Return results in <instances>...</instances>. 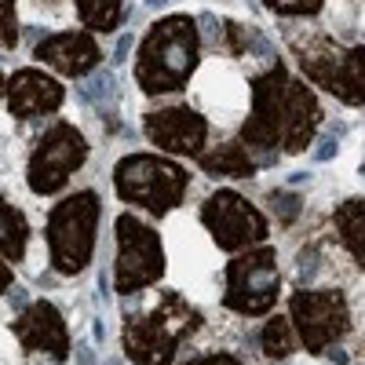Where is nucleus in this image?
<instances>
[{
    "mask_svg": "<svg viewBox=\"0 0 365 365\" xmlns=\"http://www.w3.org/2000/svg\"><path fill=\"white\" fill-rule=\"evenodd\" d=\"M322 120V106L307 84H299L282 63L252 81V113L241 125V143L259 150L256 165L270 168L278 150L299 154Z\"/></svg>",
    "mask_w": 365,
    "mask_h": 365,
    "instance_id": "f257e3e1",
    "label": "nucleus"
},
{
    "mask_svg": "<svg viewBox=\"0 0 365 365\" xmlns=\"http://www.w3.org/2000/svg\"><path fill=\"white\" fill-rule=\"evenodd\" d=\"M201 58V37L190 15H168L146 29L135 58V84L146 96H168L190 84Z\"/></svg>",
    "mask_w": 365,
    "mask_h": 365,
    "instance_id": "f03ea898",
    "label": "nucleus"
},
{
    "mask_svg": "<svg viewBox=\"0 0 365 365\" xmlns=\"http://www.w3.org/2000/svg\"><path fill=\"white\" fill-rule=\"evenodd\" d=\"M187 187H190V172L175 161H168V158H158V154H128L113 168L117 197L146 208L150 216H158V220L168 208L182 205Z\"/></svg>",
    "mask_w": 365,
    "mask_h": 365,
    "instance_id": "7ed1b4c3",
    "label": "nucleus"
},
{
    "mask_svg": "<svg viewBox=\"0 0 365 365\" xmlns=\"http://www.w3.org/2000/svg\"><path fill=\"white\" fill-rule=\"evenodd\" d=\"M99 212L103 201L96 190H77L70 197H63L51 216H48V249H51V267L58 274H81L91 263L96 252V234H99Z\"/></svg>",
    "mask_w": 365,
    "mask_h": 365,
    "instance_id": "20e7f679",
    "label": "nucleus"
},
{
    "mask_svg": "<svg viewBox=\"0 0 365 365\" xmlns=\"http://www.w3.org/2000/svg\"><path fill=\"white\" fill-rule=\"evenodd\" d=\"M299 70L329 96L347 106H365V44H336L329 37H311L296 48Z\"/></svg>",
    "mask_w": 365,
    "mask_h": 365,
    "instance_id": "39448f33",
    "label": "nucleus"
},
{
    "mask_svg": "<svg viewBox=\"0 0 365 365\" xmlns=\"http://www.w3.org/2000/svg\"><path fill=\"white\" fill-rule=\"evenodd\" d=\"M117 259H113V285L120 296H132L146 285H154L165 274V249L158 230H150L139 216L125 212L113 223Z\"/></svg>",
    "mask_w": 365,
    "mask_h": 365,
    "instance_id": "423d86ee",
    "label": "nucleus"
},
{
    "mask_svg": "<svg viewBox=\"0 0 365 365\" xmlns=\"http://www.w3.org/2000/svg\"><path fill=\"white\" fill-rule=\"evenodd\" d=\"M289 314L311 354H325L329 347H336V340H344V332L351 329L347 299L332 289H296L289 299Z\"/></svg>",
    "mask_w": 365,
    "mask_h": 365,
    "instance_id": "0eeeda50",
    "label": "nucleus"
},
{
    "mask_svg": "<svg viewBox=\"0 0 365 365\" xmlns=\"http://www.w3.org/2000/svg\"><path fill=\"white\" fill-rule=\"evenodd\" d=\"M84 161H88V139L73 125H66V120L63 125H51L41 135V143L34 146V154H29V168H26L29 190L58 194Z\"/></svg>",
    "mask_w": 365,
    "mask_h": 365,
    "instance_id": "6e6552de",
    "label": "nucleus"
},
{
    "mask_svg": "<svg viewBox=\"0 0 365 365\" xmlns=\"http://www.w3.org/2000/svg\"><path fill=\"white\" fill-rule=\"evenodd\" d=\"M278 299V256L274 249H245L237 252L227 270L223 303L237 314H267Z\"/></svg>",
    "mask_w": 365,
    "mask_h": 365,
    "instance_id": "1a4fd4ad",
    "label": "nucleus"
},
{
    "mask_svg": "<svg viewBox=\"0 0 365 365\" xmlns=\"http://www.w3.org/2000/svg\"><path fill=\"white\" fill-rule=\"evenodd\" d=\"M201 223L208 227L212 241L223 252H245L267 241V220L263 212L245 201L237 190H216L201 205Z\"/></svg>",
    "mask_w": 365,
    "mask_h": 365,
    "instance_id": "9d476101",
    "label": "nucleus"
},
{
    "mask_svg": "<svg viewBox=\"0 0 365 365\" xmlns=\"http://www.w3.org/2000/svg\"><path fill=\"white\" fill-rule=\"evenodd\" d=\"M143 135L168 154H201L208 143V117L190 106H161L143 117Z\"/></svg>",
    "mask_w": 365,
    "mask_h": 365,
    "instance_id": "9b49d317",
    "label": "nucleus"
},
{
    "mask_svg": "<svg viewBox=\"0 0 365 365\" xmlns=\"http://www.w3.org/2000/svg\"><path fill=\"white\" fill-rule=\"evenodd\" d=\"M11 329H15V336L22 340V347H29V351H44L55 361H63L70 354L66 322H63V314H58L55 303H48V299L29 303V307L15 318Z\"/></svg>",
    "mask_w": 365,
    "mask_h": 365,
    "instance_id": "f8f14e48",
    "label": "nucleus"
},
{
    "mask_svg": "<svg viewBox=\"0 0 365 365\" xmlns=\"http://www.w3.org/2000/svg\"><path fill=\"white\" fill-rule=\"evenodd\" d=\"M66 103V88L58 84L51 73H41L34 66L15 70L8 81V110L19 120H34L44 113H55Z\"/></svg>",
    "mask_w": 365,
    "mask_h": 365,
    "instance_id": "ddd939ff",
    "label": "nucleus"
},
{
    "mask_svg": "<svg viewBox=\"0 0 365 365\" xmlns=\"http://www.w3.org/2000/svg\"><path fill=\"white\" fill-rule=\"evenodd\" d=\"M34 55L41 58V63H48L55 73H66V77H84L103 63V48L96 44V37L77 34V29L44 37Z\"/></svg>",
    "mask_w": 365,
    "mask_h": 365,
    "instance_id": "4468645a",
    "label": "nucleus"
},
{
    "mask_svg": "<svg viewBox=\"0 0 365 365\" xmlns=\"http://www.w3.org/2000/svg\"><path fill=\"white\" fill-rule=\"evenodd\" d=\"M179 340L158 314H128L125 318V354L135 365H172Z\"/></svg>",
    "mask_w": 365,
    "mask_h": 365,
    "instance_id": "2eb2a0df",
    "label": "nucleus"
},
{
    "mask_svg": "<svg viewBox=\"0 0 365 365\" xmlns=\"http://www.w3.org/2000/svg\"><path fill=\"white\" fill-rule=\"evenodd\" d=\"M336 230L344 237L351 259L365 270V197H351L336 208Z\"/></svg>",
    "mask_w": 365,
    "mask_h": 365,
    "instance_id": "dca6fc26",
    "label": "nucleus"
},
{
    "mask_svg": "<svg viewBox=\"0 0 365 365\" xmlns=\"http://www.w3.org/2000/svg\"><path fill=\"white\" fill-rule=\"evenodd\" d=\"M26 245H29V220L11 201L0 197V256L8 263H19L26 256Z\"/></svg>",
    "mask_w": 365,
    "mask_h": 365,
    "instance_id": "f3484780",
    "label": "nucleus"
},
{
    "mask_svg": "<svg viewBox=\"0 0 365 365\" xmlns=\"http://www.w3.org/2000/svg\"><path fill=\"white\" fill-rule=\"evenodd\" d=\"M201 168L208 172V175H234V179H249V175H256V158H249L245 154V146L241 143H223V146H216L212 154H205L201 158Z\"/></svg>",
    "mask_w": 365,
    "mask_h": 365,
    "instance_id": "a211bd4d",
    "label": "nucleus"
},
{
    "mask_svg": "<svg viewBox=\"0 0 365 365\" xmlns=\"http://www.w3.org/2000/svg\"><path fill=\"white\" fill-rule=\"evenodd\" d=\"M77 15L88 29H96V34H110V29H117V22L125 19L120 0H77Z\"/></svg>",
    "mask_w": 365,
    "mask_h": 365,
    "instance_id": "6ab92c4d",
    "label": "nucleus"
},
{
    "mask_svg": "<svg viewBox=\"0 0 365 365\" xmlns=\"http://www.w3.org/2000/svg\"><path fill=\"white\" fill-rule=\"evenodd\" d=\"M292 347H296V336H292L289 318H270V322L259 329V351H263V354L285 358V354H292Z\"/></svg>",
    "mask_w": 365,
    "mask_h": 365,
    "instance_id": "aec40b11",
    "label": "nucleus"
},
{
    "mask_svg": "<svg viewBox=\"0 0 365 365\" xmlns=\"http://www.w3.org/2000/svg\"><path fill=\"white\" fill-rule=\"evenodd\" d=\"M227 37H230V48L237 55H267L270 51L267 37L259 34V29L245 26V22H227Z\"/></svg>",
    "mask_w": 365,
    "mask_h": 365,
    "instance_id": "412c9836",
    "label": "nucleus"
},
{
    "mask_svg": "<svg viewBox=\"0 0 365 365\" xmlns=\"http://www.w3.org/2000/svg\"><path fill=\"white\" fill-rule=\"evenodd\" d=\"M267 205H270V212H274L282 223H296L299 208H303V197L292 194V190H270V194H267Z\"/></svg>",
    "mask_w": 365,
    "mask_h": 365,
    "instance_id": "4be33fe9",
    "label": "nucleus"
},
{
    "mask_svg": "<svg viewBox=\"0 0 365 365\" xmlns=\"http://www.w3.org/2000/svg\"><path fill=\"white\" fill-rule=\"evenodd\" d=\"M263 4L274 11V15H282V19H311V15H318L322 11V4L325 0H263Z\"/></svg>",
    "mask_w": 365,
    "mask_h": 365,
    "instance_id": "5701e85b",
    "label": "nucleus"
},
{
    "mask_svg": "<svg viewBox=\"0 0 365 365\" xmlns=\"http://www.w3.org/2000/svg\"><path fill=\"white\" fill-rule=\"evenodd\" d=\"M19 44V15L11 0H0V48H15Z\"/></svg>",
    "mask_w": 365,
    "mask_h": 365,
    "instance_id": "b1692460",
    "label": "nucleus"
},
{
    "mask_svg": "<svg viewBox=\"0 0 365 365\" xmlns=\"http://www.w3.org/2000/svg\"><path fill=\"white\" fill-rule=\"evenodd\" d=\"M296 270H299V285H311L318 274H322V249L307 245V249L296 256Z\"/></svg>",
    "mask_w": 365,
    "mask_h": 365,
    "instance_id": "393cba45",
    "label": "nucleus"
},
{
    "mask_svg": "<svg viewBox=\"0 0 365 365\" xmlns=\"http://www.w3.org/2000/svg\"><path fill=\"white\" fill-rule=\"evenodd\" d=\"M336 143H340V128H332V132L318 143L314 158H318V161H332V158H336Z\"/></svg>",
    "mask_w": 365,
    "mask_h": 365,
    "instance_id": "a878e982",
    "label": "nucleus"
},
{
    "mask_svg": "<svg viewBox=\"0 0 365 365\" xmlns=\"http://www.w3.org/2000/svg\"><path fill=\"white\" fill-rule=\"evenodd\" d=\"M201 34H205V44H220V22L212 11L201 15Z\"/></svg>",
    "mask_w": 365,
    "mask_h": 365,
    "instance_id": "bb28decb",
    "label": "nucleus"
},
{
    "mask_svg": "<svg viewBox=\"0 0 365 365\" xmlns=\"http://www.w3.org/2000/svg\"><path fill=\"white\" fill-rule=\"evenodd\" d=\"M187 365H245V361L234 354H205V358H190Z\"/></svg>",
    "mask_w": 365,
    "mask_h": 365,
    "instance_id": "cd10ccee",
    "label": "nucleus"
},
{
    "mask_svg": "<svg viewBox=\"0 0 365 365\" xmlns=\"http://www.w3.org/2000/svg\"><path fill=\"white\" fill-rule=\"evenodd\" d=\"M128 48H132V37L125 34V37L117 41V48H113V63H125V55H128Z\"/></svg>",
    "mask_w": 365,
    "mask_h": 365,
    "instance_id": "c85d7f7f",
    "label": "nucleus"
},
{
    "mask_svg": "<svg viewBox=\"0 0 365 365\" xmlns=\"http://www.w3.org/2000/svg\"><path fill=\"white\" fill-rule=\"evenodd\" d=\"M77 361H81V365H96L99 358H96V351H91L88 344H81V347H77Z\"/></svg>",
    "mask_w": 365,
    "mask_h": 365,
    "instance_id": "c756f323",
    "label": "nucleus"
},
{
    "mask_svg": "<svg viewBox=\"0 0 365 365\" xmlns=\"http://www.w3.org/2000/svg\"><path fill=\"white\" fill-rule=\"evenodd\" d=\"M11 289V270H8V263L4 259H0V296H4Z\"/></svg>",
    "mask_w": 365,
    "mask_h": 365,
    "instance_id": "7c9ffc66",
    "label": "nucleus"
},
{
    "mask_svg": "<svg viewBox=\"0 0 365 365\" xmlns=\"http://www.w3.org/2000/svg\"><path fill=\"white\" fill-rule=\"evenodd\" d=\"M0 88H4V77H0Z\"/></svg>",
    "mask_w": 365,
    "mask_h": 365,
    "instance_id": "2f4dec72",
    "label": "nucleus"
}]
</instances>
